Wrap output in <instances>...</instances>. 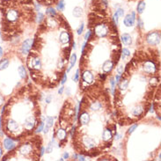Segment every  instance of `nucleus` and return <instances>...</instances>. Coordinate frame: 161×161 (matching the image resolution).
<instances>
[{"label": "nucleus", "instance_id": "1", "mask_svg": "<svg viewBox=\"0 0 161 161\" xmlns=\"http://www.w3.org/2000/svg\"><path fill=\"white\" fill-rule=\"evenodd\" d=\"M109 32V27H107L105 24H99L96 27H94L93 29V35H96L97 37L99 38H102V37H106L108 34Z\"/></svg>", "mask_w": 161, "mask_h": 161}, {"label": "nucleus", "instance_id": "2", "mask_svg": "<svg viewBox=\"0 0 161 161\" xmlns=\"http://www.w3.org/2000/svg\"><path fill=\"white\" fill-rule=\"evenodd\" d=\"M18 11L16 9H9L5 12V19L7 22H14L18 19Z\"/></svg>", "mask_w": 161, "mask_h": 161}, {"label": "nucleus", "instance_id": "3", "mask_svg": "<svg viewBox=\"0 0 161 161\" xmlns=\"http://www.w3.org/2000/svg\"><path fill=\"white\" fill-rule=\"evenodd\" d=\"M146 40L150 45H158L160 42V34L158 32L151 33L148 34Z\"/></svg>", "mask_w": 161, "mask_h": 161}, {"label": "nucleus", "instance_id": "4", "mask_svg": "<svg viewBox=\"0 0 161 161\" xmlns=\"http://www.w3.org/2000/svg\"><path fill=\"white\" fill-rule=\"evenodd\" d=\"M36 123L37 121L34 116H27L25 119V122H24V127L27 131L32 130L34 128V126L36 125Z\"/></svg>", "mask_w": 161, "mask_h": 161}, {"label": "nucleus", "instance_id": "5", "mask_svg": "<svg viewBox=\"0 0 161 161\" xmlns=\"http://www.w3.org/2000/svg\"><path fill=\"white\" fill-rule=\"evenodd\" d=\"M143 69L146 73L151 74V73H154V72L156 71L157 67L151 61H146V62H144L143 65Z\"/></svg>", "mask_w": 161, "mask_h": 161}, {"label": "nucleus", "instance_id": "6", "mask_svg": "<svg viewBox=\"0 0 161 161\" xmlns=\"http://www.w3.org/2000/svg\"><path fill=\"white\" fill-rule=\"evenodd\" d=\"M135 21H136V12H131L130 14H128L124 18V20H123L124 25L126 27H132V26H134Z\"/></svg>", "mask_w": 161, "mask_h": 161}, {"label": "nucleus", "instance_id": "7", "mask_svg": "<svg viewBox=\"0 0 161 161\" xmlns=\"http://www.w3.org/2000/svg\"><path fill=\"white\" fill-rule=\"evenodd\" d=\"M6 128L7 130L9 132H16L18 129V124L17 122H15L14 120L11 119L8 121V123H6Z\"/></svg>", "mask_w": 161, "mask_h": 161}, {"label": "nucleus", "instance_id": "8", "mask_svg": "<svg viewBox=\"0 0 161 161\" xmlns=\"http://www.w3.org/2000/svg\"><path fill=\"white\" fill-rule=\"evenodd\" d=\"M32 46H33V40L32 39H27L26 40L25 42H23L22 44V53L23 54H27L30 51V49H32Z\"/></svg>", "mask_w": 161, "mask_h": 161}, {"label": "nucleus", "instance_id": "9", "mask_svg": "<svg viewBox=\"0 0 161 161\" xmlns=\"http://www.w3.org/2000/svg\"><path fill=\"white\" fill-rule=\"evenodd\" d=\"M82 78H83V81H84L86 84L90 85V84H92V83L93 82L94 77H93V75H92V74L91 73L90 71H86L84 72V73H83Z\"/></svg>", "mask_w": 161, "mask_h": 161}, {"label": "nucleus", "instance_id": "10", "mask_svg": "<svg viewBox=\"0 0 161 161\" xmlns=\"http://www.w3.org/2000/svg\"><path fill=\"white\" fill-rule=\"evenodd\" d=\"M114 63L112 62L111 60L105 61L104 64H103V65H102L103 71H104L105 73H108V72H110L112 71V69L114 68Z\"/></svg>", "mask_w": 161, "mask_h": 161}, {"label": "nucleus", "instance_id": "11", "mask_svg": "<svg viewBox=\"0 0 161 161\" xmlns=\"http://www.w3.org/2000/svg\"><path fill=\"white\" fill-rule=\"evenodd\" d=\"M79 123L82 125H86L90 121V115L88 113L83 112L82 114H79Z\"/></svg>", "mask_w": 161, "mask_h": 161}, {"label": "nucleus", "instance_id": "12", "mask_svg": "<svg viewBox=\"0 0 161 161\" xmlns=\"http://www.w3.org/2000/svg\"><path fill=\"white\" fill-rule=\"evenodd\" d=\"M59 40H60L61 43L63 44H66V43H69L70 41H71V36H70L69 33L68 32H62L60 34V36H59Z\"/></svg>", "mask_w": 161, "mask_h": 161}, {"label": "nucleus", "instance_id": "13", "mask_svg": "<svg viewBox=\"0 0 161 161\" xmlns=\"http://www.w3.org/2000/svg\"><path fill=\"white\" fill-rule=\"evenodd\" d=\"M19 152L21 153L22 155H25V156L26 155H28L32 152V147H31V145L28 144H23V145L20 147Z\"/></svg>", "mask_w": 161, "mask_h": 161}, {"label": "nucleus", "instance_id": "14", "mask_svg": "<svg viewBox=\"0 0 161 161\" xmlns=\"http://www.w3.org/2000/svg\"><path fill=\"white\" fill-rule=\"evenodd\" d=\"M4 146H5V148L6 150L11 151V150H12L14 147H15V143H14V141L12 139L7 137L4 140Z\"/></svg>", "mask_w": 161, "mask_h": 161}, {"label": "nucleus", "instance_id": "15", "mask_svg": "<svg viewBox=\"0 0 161 161\" xmlns=\"http://www.w3.org/2000/svg\"><path fill=\"white\" fill-rule=\"evenodd\" d=\"M113 131L110 129H107L102 133V139L104 142H109L113 137Z\"/></svg>", "mask_w": 161, "mask_h": 161}, {"label": "nucleus", "instance_id": "16", "mask_svg": "<svg viewBox=\"0 0 161 161\" xmlns=\"http://www.w3.org/2000/svg\"><path fill=\"white\" fill-rule=\"evenodd\" d=\"M54 124V119L53 117H51V116H48L47 119H46V127L44 128V133H48L49 130V129H50L51 127L53 126Z\"/></svg>", "mask_w": 161, "mask_h": 161}, {"label": "nucleus", "instance_id": "17", "mask_svg": "<svg viewBox=\"0 0 161 161\" xmlns=\"http://www.w3.org/2000/svg\"><path fill=\"white\" fill-rule=\"evenodd\" d=\"M122 42H123L124 45H130L132 40H131V36L129 34H123L122 35Z\"/></svg>", "mask_w": 161, "mask_h": 161}, {"label": "nucleus", "instance_id": "18", "mask_svg": "<svg viewBox=\"0 0 161 161\" xmlns=\"http://www.w3.org/2000/svg\"><path fill=\"white\" fill-rule=\"evenodd\" d=\"M66 136H67V133H66V131L64 130V129H59L58 130H57L56 136H57V138H58L59 140H61V141L64 140V139H65V137H66Z\"/></svg>", "mask_w": 161, "mask_h": 161}, {"label": "nucleus", "instance_id": "19", "mask_svg": "<svg viewBox=\"0 0 161 161\" xmlns=\"http://www.w3.org/2000/svg\"><path fill=\"white\" fill-rule=\"evenodd\" d=\"M90 107L92 111H99V109H101L102 105H101V103L99 102V101H93V102L91 103Z\"/></svg>", "mask_w": 161, "mask_h": 161}, {"label": "nucleus", "instance_id": "20", "mask_svg": "<svg viewBox=\"0 0 161 161\" xmlns=\"http://www.w3.org/2000/svg\"><path fill=\"white\" fill-rule=\"evenodd\" d=\"M72 14H73V16L76 18L81 17V15L83 14V9L81 8V7H78V6L75 7L74 10H73V12H72Z\"/></svg>", "mask_w": 161, "mask_h": 161}, {"label": "nucleus", "instance_id": "21", "mask_svg": "<svg viewBox=\"0 0 161 161\" xmlns=\"http://www.w3.org/2000/svg\"><path fill=\"white\" fill-rule=\"evenodd\" d=\"M128 86H129V81L127 80V79H122V81L119 83V88L121 91H125L126 89L128 88Z\"/></svg>", "mask_w": 161, "mask_h": 161}, {"label": "nucleus", "instance_id": "22", "mask_svg": "<svg viewBox=\"0 0 161 161\" xmlns=\"http://www.w3.org/2000/svg\"><path fill=\"white\" fill-rule=\"evenodd\" d=\"M145 3H144V1H141L139 4L137 5V8H136V11H137V12L139 14H141V13H143L144 12V9H145Z\"/></svg>", "mask_w": 161, "mask_h": 161}, {"label": "nucleus", "instance_id": "23", "mask_svg": "<svg viewBox=\"0 0 161 161\" xmlns=\"http://www.w3.org/2000/svg\"><path fill=\"white\" fill-rule=\"evenodd\" d=\"M9 65V61L7 59H3L0 61V71L2 70H5Z\"/></svg>", "mask_w": 161, "mask_h": 161}, {"label": "nucleus", "instance_id": "24", "mask_svg": "<svg viewBox=\"0 0 161 161\" xmlns=\"http://www.w3.org/2000/svg\"><path fill=\"white\" fill-rule=\"evenodd\" d=\"M18 74H19V77H21V78H25V77H27V72H26V70L23 66H19V67H18Z\"/></svg>", "mask_w": 161, "mask_h": 161}, {"label": "nucleus", "instance_id": "25", "mask_svg": "<svg viewBox=\"0 0 161 161\" xmlns=\"http://www.w3.org/2000/svg\"><path fill=\"white\" fill-rule=\"evenodd\" d=\"M46 13H47L48 15L50 16V17H55V16H56V12H55V10L53 8V7H49V8L46 10Z\"/></svg>", "mask_w": 161, "mask_h": 161}, {"label": "nucleus", "instance_id": "26", "mask_svg": "<svg viewBox=\"0 0 161 161\" xmlns=\"http://www.w3.org/2000/svg\"><path fill=\"white\" fill-rule=\"evenodd\" d=\"M76 60H77V55H76V54H73L71 57V65H70V67L68 68L67 72H69L71 71V69L74 66V64H75V63H76Z\"/></svg>", "mask_w": 161, "mask_h": 161}, {"label": "nucleus", "instance_id": "27", "mask_svg": "<svg viewBox=\"0 0 161 161\" xmlns=\"http://www.w3.org/2000/svg\"><path fill=\"white\" fill-rule=\"evenodd\" d=\"M64 7H65V4H64V0H60L57 5V10L58 11H64Z\"/></svg>", "mask_w": 161, "mask_h": 161}, {"label": "nucleus", "instance_id": "28", "mask_svg": "<svg viewBox=\"0 0 161 161\" xmlns=\"http://www.w3.org/2000/svg\"><path fill=\"white\" fill-rule=\"evenodd\" d=\"M129 55H130V51L128 49L124 48V49H123V59H124L126 56H129Z\"/></svg>", "mask_w": 161, "mask_h": 161}, {"label": "nucleus", "instance_id": "29", "mask_svg": "<svg viewBox=\"0 0 161 161\" xmlns=\"http://www.w3.org/2000/svg\"><path fill=\"white\" fill-rule=\"evenodd\" d=\"M116 14L118 15V17H123V15H124V11H123V9H122V8L117 9Z\"/></svg>", "mask_w": 161, "mask_h": 161}, {"label": "nucleus", "instance_id": "30", "mask_svg": "<svg viewBox=\"0 0 161 161\" xmlns=\"http://www.w3.org/2000/svg\"><path fill=\"white\" fill-rule=\"evenodd\" d=\"M43 19H44V15L42 13V12H39L38 15H37V20H38V22L41 23Z\"/></svg>", "mask_w": 161, "mask_h": 161}, {"label": "nucleus", "instance_id": "31", "mask_svg": "<svg viewBox=\"0 0 161 161\" xmlns=\"http://www.w3.org/2000/svg\"><path fill=\"white\" fill-rule=\"evenodd\" d=\"M43 127H44V123H43V122H42V123H40V125H39L38 128L36 129V132L37 133H40L41 131L43 129Z\"/></svg>", "mask_w": 161, "mask_h": 161}, {"label": "nucleus", "instance_id": "32", "mask_svg": "<svg viewBox=\"0 0 161 161\" xmlns=\"http://www.w3.org/2000/svg\"><path fill=\"white\" fill-rule=\"evenodd\" d=\"M113 20H114V25L117 26L118 25V15L116 14V12L114 14V16H113Z\"/></svg>", "mask_w": 161, "mask_h": 161}, {"label": "nucleus", "instance_id": "33", "mask_svg": "<svg viewBox=\"0 0 161 161\" xmlns=\"http://www.w3.org/2000/svg\"><path fill=\"white\" fill-rule=\"evenodd\" d=\"M52 151H53L52 143H49V146H48V147L46 148V151H47V153H50Z\"/></svg>", "mask_w": 161, "mask_h": 161}, {"label": "nucleus", "instance_id": "34", "mask_svg": "<svg viewBox=\"0 0 161 161\" xmlns=\"http://www.w3.org/2000/svg\"><path fill=\"white\" fill-rule=\"evenodd\" d=\"M78 78H79V70H77L75 74V77H73V79L75 82H77V81H78Z\"/></svg>", "mask_w": 161, "mask_h": 161}, {"label": "nucleus", "instance_id": "35", "mask_svg": "<svg viewBox=\"0 0 161 161\" xmlns=\"http://www.w3.org/2000/svg\"><path fill=\"white\" fill-rule=\"evenodd\" d=\"M136 128H137V124H135V125H133L132 127H131L130 129H129V131H128V133H129V134H131V133H132L133 131H134L135 129H136Z\"/></svg>", "mask_w": 161, "mask_h": 161}, {"label": "nucleus", "instance_id": "36", "mask_svg": "<svg viewBox=\"0 0 161 161\" xmlns=\"http://www.w3.org/2000/svg\"><path fill=\"white\" fill-rule=\"evenodd\" d=\"M83 30H84V24H81L80 27H79L78 30H77V34H82Z\"/></svg>", "mask_w": 161, "mask_h": 161}, {"label": "nucleus", "instance_id": "37", "mask_svg": "<svg viewBox=\"0 0 161 161\" xmlns=\"http://www.w3.org/2000/svg\"><path fill=\"white\" fill-rule=\"evenodd\" d=\"M117 72H118V74L119 75H121V74H123V66H119L118 67V69H117Z\"/></svg>", "mask_w": 161, "mask_h": 161}, {"label": "nucleus", "instance_id": "38", "mask_svg": "<svg viewBox=\"0 0 161 161\" xmlns=\"http://www.w3.org/2000/svg\"><path fill=\"white\" fill-rule=\"evenodd\" d=\"M91 34H92V31L88 30L87 33H86V34L85 35V39H86V40H88V38H89V37L91 36Z\"/></svg>", "mask_w": 161, "mask_h": 161}, {"label": "nucleus", "instance_id": "39", "mask_svg": "<svg viewBox=\"0 0 161 161\" xmlns=\"http://www.w3.org/2000/svg\"><path fill=\"white\" fill-rule=\"evenodd\" d=\"M66 80H67V75H66V74H64V78H63V80L61 81V84H62V85H64V83L66 82Z\"/></svg>", "mask_w": 161, "mask_h": 161}, {"label": "nucleus", "instance_id": "40", "mask_svg": "<svg viewBox=\"0 0 161 161\" xmlns=\"http://www.w3.org/2000/svg\"><path fill=\"white\" fill-rule=\"evenodd\" d=\"M137 21H138V27H143L144 23H143V21H142L141 18H138Z\"/></svg>", "mask_w": 161, "mask_h": 161}, {"label": "nucleus", "instance_id": "41", "mask_svg": "<svg viewBox=\"0 0 161 161\" xmlns=\"http://www.w3.org/2000/svg\"><path fill=\"white\" fill-rule=\"evenodd\" d=\"M0 135L3 136V132H2V118L0 117Z\"/></svg>", "mask_w": 161, "mask_h": 161}, {"label": "nucleus", "instance_id": "42", "mask_svg": "<svg viewBox=\"0 0 161 161\" xmlns=\"http://www.w3.org/2000/svg\"><path fill=\"white\" fill-rule=\"evenodd\" d=\"M110 83H111V86H112L113 90H114V78H111Z\"/></svg>", "mask_w": 161, "mask_h": 161}, {"label": "nucleus", "instance_id": "43", "mask_svg": "<svg viewBox=\"0 0 161 161\" xmlns=\"http://www.w3.org/2000/svg\"><path fill=\"white\" fill-rule=\"evenodd\" d=\"M3 104H4V98L3 96L0 94V106H2Z\"/></svg>", "mask_w": 161, "mask_h": 161}, {"label": "nucleus", "instance_id": "44", "mask_svg": "<svg viewBox=\"0 0 161 161\" xmlns=\"http://www.w3.org/2000/svg\"><path fill=\"white\" fill-rule=\"evenodd\" d=\"M50 101H51V96H49L48 98H46V102L50 103Z\"/></svg>", "mask_w": 161, "mask_h": 161}, {"label": "nucleus", "instance_id": "45", "mask_svg": "<svg viewBox=\"0 0 161 161\" xmlns=\"http://www.w3.org/2000/svg\"><path fill=\"white\" fill-rule=\"evenodd\" d=\"M64 87H60V89L58 90V93L60 94V95L63 93V92H64Z\"/></svg>", "mask_w": 161, "mask_h": 161}, {"label": "nucleus", "instance_id": "46", "mask_svg": "<svg viewBox=\"0 0 161 161\" xmlns=\"http://www.w3.org/2000/svg\"><path fill=\"white\" fill-rule=\"evenodd\" d=\"M69 158V154H68L67 152H65L64 154V158H65V159H67V158Z\"/></svg>", "mask_w": 161, "mask_h": 161}, {"label": "nucleus", "instance_id": "47", "mask_svg": "<svg viewBox=\"0 0 161 161\" xmlns=\"http://www.w3.org/2000/svg\"><path fill=\"white\" fill-rule=\"evenodd\" d=\"M77 158H78L79 160H85V157H84V156H81V155L77 156Z\"/></svg>", "mask_w": 161, "mask_h": 161}, {"label": "nucleus", "instance_id": "48", "mask_svg": "<svg viewBox=\"0 0 161 161\" xmlns=\"http://www.w3.org/2000/svg\"><path fill=\"white\" fill-rule=\"evenodd\" d=\"M122 137V136H121V135H119V134H116V136H115V139L116 140H119L120 139V138H121Z\"/></svg>", "mask_w": 161, "mask_h": 161}, {"label": "nucleus", "instance_id": "49", "mask_svg": "<svg viewBox=\"0 0 161 161\" xmlns=\"http://www.w3.org/2000/svg\"><path fill=\"white\" fill-rule=\"evenodd\" d=\"M115 79H116V82H117V83H119L120 82V75H118V76H116V77H115Z\"/></svg>", "mask_w": 161, "mask_h": 161}, {"label": "nucleus", "instance_id": "50", "mask_svg": "<svg viewBox=\"0 0 161 161\" xmlns=\"http://www.w3.org/2000/svg\"><path fill=\"white\" fill-rule=\"evenodd\" d=\"M66 93H67V95H70V93H71V90H70V88H67V90H66Z\"/></svg>", "mask_w": 161, "mask_h": 161}, {"label": "nucleus", "instance_id": "51", "mask_svg": "<svg viewBox=\"0 0 161 161\" xmlns=\"http://www.w3.org/2000/svg\"><path fill=\"white\" fill-rule=\"evenodd\" d=\"M3 49H2V48L1 47H0V57H1L2 56V55H3Z\"/></svg>", "mask_w": 161, "mask_h": 161}, {"label": "nucleus", "instance_id": "52", "mask_svg": "<svg viewBox=\"0 0 161 161\" xmlns=\"http://www.w3.org/2000/svg\"><path fill=\"white\" fill-rule=\"evenodd\" d=\"M2 154H3V151H2V148L0 147V158H1L2 157Z\"/></svg>", "mask_w": 161, "mask_h": 161}, {"label": "nucleus", "instance_id": "53", "mask_svg": "<svg viewBox=\"0 0 161 161\" xmlns=\"http://www.w3.org/2000/svg\"><path fill=\"white\" fill-rule=\"evenodd\" d=\"M72 47H73L74 49H76V43H75V42H73V43H72Z\"/></svg>", "mask_w": 161, "mask_h": 161}, {"label": "nucleus", "instance_id": "54", "mask_svg": "<svg viewBox=\"0 0 161 161\" xmlns=\"http://www.w3.org/2000/svg\"><path fill=\"white\" fill-rule=\"evenodd\" d=\"M0 42H1V37H0Z\"/></svg>", "mask_w": 161, "mask_h": 161}]
</instances>
